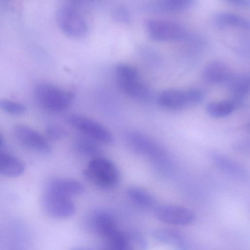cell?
<instances>
[{"label":"cell","mask_w":250,"mask_h":250,"mask_svg":"<svg viewBox=\"0 0 250 250\" xmlns=\"http://www.w3.org/2000/svg\"><path fill=\"white\" fill-rule=\"evenodd\" d=\"M125 139L133 151L148 158L158 170L162 171L169 170L171 163L169 154L159 143L136 131L128 132Z\"/></svg>","instance_id":"6da1fadb"},{"label":"cell","mask_w":250,"mask_h":250,"mask_svg":"<svg viewBox=\"0 0 250 250\" xmlns=\"http://www.w3.org/2000/svg\"><path fill=\"white\" fill-rule=\"evenodd\" d=\"M83 174L90 182L103 188L115 187L120 179L118 169L114 164L108 159L100 156L91 160Z\"/></svg>","instance_id":"7a4b0ae2"},{"label":"cell","mask_w":250,"mask_h":250,"mask_svg":"<svg viewBox=\"0 0 250 250\" xmlns=\"http://www.w3.org/2000/svg\"><path fill=\"white\" fill-rule=\"evenodd\" d=\"M34 94L42 107L53 112L65 110L73 100L71 92L45 83H39L35 86Z\"/></svg>","instance_id":"3957f363"},{"label":"cell","mask_w":250,"mask_h":250,"mask_svg":"<svg viewBox=\"0 0 250 250\" xmlns=\"http://www.w3.org/2000/svg\"><path fill=\"white\" fill-rule=\"evenodd\" d=\"M42 205L45 212L54 218H70L76 212V207L71 197L47 188L42 195Z\"/></svg>","instance_id":"277c9868"},{"label":"cell","mask_w":250,"mask_h":250,"mask_svg":"<svg viewBox=\"0 0 250 250\" xmlns=\"http://www.w3.org/2000/svg\"><path fill=\"white\" fill-rule=\"evenodd\" d=\"M67 121L72 126L96 142L109 145L114 141L111 132L92 119L82 115H71L67 117Z\"/></svg>","instance_id":"5b68a950"},{"label":"cell","mask_w":250,"mask_h":250,"mask_svg":"<svg viewBox=\"0 0 250 250\" xmlns=\"http://www.w3.org/2000/svg\"><path fill=\"white\" fill-rule=\"evenodd\" d=\"M56 20L62 32L70 37L80 38L87 33L88 26L85 20L69 7L59 8L56 14Z\"/></svg>","instance_id":"8992f818"},{"label":"cell","mask_w":250,"mask_h":250,"mask_svg":"<svg viewBox=\"0 0 250 250\" xmlns=\"http://www.w3.org/2000/svg\"><path fill=\"white\" fill-rule=\"evenodd\" d=\"M145 28L148 37L156 42L178 40L185 35V31L180 25L167 20H148Z\"/></svg>","instance_id":"52a82bcc"},{"label":"cell","mask_w":250,"mask_h":250,"mask_svg":"<svg viewBox=\"0 0 250 250\" xmlns=\"http://www.w3.org/2000/svg\"><path fill=\"white\" fill-rule=\"evenodd\" d=\"M154 214L160 221L175 226H187L195 220V213L186 207L167 205L155 208Z\"/></svg>","instance_id":"ba28073f"},{"label":"cell","mask_w":250,"mask_h":250,"mask_svg":"<svg viewBox=\"0 0 250 250\" xmlns=\"http://www.w3.org/2000/svg\"><path fill=\"white\" fill-rule=\"evenodd\" d=\"M14 134L16 138L24 146L43 154L51 152V147L46 139L32 128L22 124L15 126Z\"/></svg>","instance_id":"9c48e42d"},{"label":"cell","mask_w":250,"mask_h":250,"mask_svg":"<svg viewBox=\"0 0 250 250\" xmlns=\"http://www.w3.org/2000/svg\"><path fill=\"white\" fill-rule=\"evenodd\" d=\"M211 159L215 165L225 174L238 181L246 180L245 170L238 163L219 153L213 152Z\"/></svg>","instance_id":"30bf717a"},{"label":"cell","mask_w":250,"mask_h":250,"mask_svg":"<svg viewBox=\"0 0 250 250\" xmlns=\"http://www.w3.org/2000/svg\"><path fill=\"white\" fill-rule=\"evenodd\" d=\"M231 75L229 67L224 62L218 61H212L208 63L202 72L204 80L212 84L227 82Z\"/></svg>","instance_id":"8fae6325"},{"label":"cell","mask_w":250,"mask_h":250,"mask_svg":"<svg viewBox=\"0 0 250 250\" xmlns=\"http://www.w3.org/2000/svg\"><path fill=\"white\" fill-rule=\"evenodd\" d=\"M158 102L162 106L169 109H179L190 105L187 90H165L159 94Z\"/></svg>","instance_id":"7c38bea8"},{"label":"cell","mask_w":250,"mask_h":250,"mask_svg":"<svg viewBox=\"0 0 250 250\" xmlns=\"http://www.w3.org/2000/svg\"><path fill=\"white\" fill-rule=\"evenodd\" d=\"M45 188L71 197L83 193V186L79 181L71 179L53 178L47 182Z\"/></svg>","instance_id":"4fadbf2b"},{"label":"cell","mask_w":250,"mask_h":250,"mask_svg":"<svg viewBox=\"0 0 250 250\" xmlns=\"http://www.w3.org/2000/svg\"><path fill=\"white\" fill-rule=\"evenodd\" d=\"M151 234L156 241L178 249H185L187 247L186 239L182 234L176 230L159 228L152 230Z\"/></svg>","instance_id":"5bb4252c"},{"label":"cell","mask_w":250,"mask_h":250,"mask_svg":"<svg viewBox=\"0 0 250 250\" xmlns=\"http://www.w3.org/2000/svg\"><path fill=\"white\" fill-rule=\"evenodd\" d=\"M93 219L95 231L104 239L118 229L114 217L108 212L98 211Z\"/></svg>","instance_id":"9a60e30c"},{"label":"cell","mask_w":250,"mask_h":250,"mask_svg":"<svg viewBox=\"0 0 250 250\" xmlns=\"http://www.w3.org/2000/svg\"><path fill=\"white\" fill-rule=\"evenodd\" d=\"M232 96L231 100L235 104L240 102L248 93L250 87L249 76L246 74L231 75L228 82Z\"/></svg>","instance_id":"2e32d148"},{"label":"cell","mask_w":250,"mask_h":250,"mask_svg":"<svg viewBox=\"0 0 250 250\" xmlns=\"http://www.w3.org/2000/svg\"><path fill=\"white\" fill-rule=\"evenodd\" d=\"M25 170L23 163L11 154L0 152V174L8 177L21 175Z\"/></svg>","instance_id":"e0dca14e"},{"label":"cell","mask_w":250,"mask_h":250,"mask_svg":"<svg viewBox=\"0 0 250 250\" xmlns=\"http://www.w3.org/2000/svg\"><path fill=\"white\" fill-rule=\"evenodd\" d=\"M121 89L127 95L140 100L148 99L150 96V90L139 79L118 81Z\"/></svg>","instance_id":"ac0fdd59"},{"label":"cell","mask_w":250,"mask_h":250,"mask_svg":"<svg viewBox=\"0 0 250 250\" xmlns=\"http://www.w3.org/2000/svg\"><path fill=\"white\" fill-rule=\"evenodd\" d=\"M129 198L138 206L146 209L156 207V200L149 191L142 188L132 186L127 190Z\"/></svg>","instance_id":"d6986e66"},{"label":"cell","mask_w":250,"mask_h":250,"mask_svg":"<svg viewBox=\"0 0 250 250\" xmlns=\"http://www.w3.org/2000/svg\"><path fill=\"white\" fill-rule=\"evenodd\" d=\"M214 20L216 22L222 26H231L244 29L250 28V22L248 20L233 13L219 12L215 15Z\"/></svg>","instance_id":"ffe728a7"},{"label":"cell","mask_w":250,"mask_h":250,"mask_svg":"<svg viewBox=\"0 0 250 250\" xmlns=\"http://www.w3.org/2000/svg\"><path fill=\"white\" fill-rule=\"evenodd\" d=\"M236 104L232 101H221L209 103L207 106L208 114L214 118H223L230 114Z\"/></svg>","instance_id":"44dd1931"},{"label":"cell","mask_w":250,"mask_h":250,"mask_svg":"<svg viewBox=\"0 0 250 250\" xmlns=\"http://www.w3.org/2000/svg\"><path fill=\"white\" fill-rule=\"evenodd\" d=\"M106 246L113 250H130L132 249L128 233L117 230L105 239Z\"/></svg>","instance_id":"7402d4cb"},{"label":"cell","mask_w":250,"mask_h":250,"mask_svg":"<svg viewBox=\"0 0 250 250\" xmlns=\"http://www.w3.org/2000/svg\"><path fill=\"white\" fill-rule=\"evenodd\" d=\"M76 150L81 154L95 157L101 152L100 146L90 138L80 137L77 139L74 143Z\"/></svg>","instance_id":"603a6c76"},{"label":"cell","mask_w":250,"mask_h":250,"mask_svg":"<svg viewBox=\"0 0 250 250\" xmlns=\"http://www.w3.org/2000/svg\"><path fill=\"white\" fill-rule=\"evenodd\" d=\"M193 1L194 0H158L157 5L162 10L176 12L188 9Z\"/></svg>","instance_id":"cb8c5ba5"},{"label":"cell","mask_w":250,"mask_h":250,"mask_svg":"<svg viewBox=\"0 0 250 250\" xmlns=\"http://www.w3.org/2000/svg\"><path fill=\"white\" fill-rule=\"evenodd\" d=\"M115 72L117 81L134 80L139 78L137 70L127 64H118L115 66Z\"/></svg>","instance_id":"d4e9b609"},{"label":"cell","mask_w":250,"mask_h":250,"mask_svg":"<svg viewBox=\"0 0 250 250\" xmlns=\"http://www.w3.org/2000/svg\"><path fill=\"white\" fill-rule=\"evenodd\" d=\"M0 109L11 115L19 116L26 111V107L19 102L0 99Z\"/></svg>","instance_id":"484cf974"},{"label":"cell","mask_w":250,"mask_h":250,"mask_svg":"<svg viewBox=\"0 0 250 250\" xmlns=\"http://www.w3.org/2000/svg\"><path fill=\"white\" fill-rule=\"evenodd\" d=\"M47 137L51 140H58L66 135V131L62 127L57 125H51L47 126L45 129Z\"/></svg>","instance_id":"4316f807"},{"label":"cell","mask_w":250,"mask_h":250,"mask_svg":"<svg viewBox=\"0 0 250 250\" xmlns=\"http://www.w3.org/2000/svg\"><path fill=\"white\" fill-rule=\"evenodd\" d=\"M128 234L132 246H137L141 249L146 248L147 243L142 234L137 231H131Z\"/></svg>","instance_id":"83f0119b"},{"label":"cell","mask_w":250,"mask_h":250,"mask_svg":"<svg viewBox=\"0 0 250 250\" xmlns=\"http://www.w3.org/2000/svg\"><path fill=\"white\" fill-rule=\"evenodd\" d=\"M113 17L115 21L121 23H127L129 20L128 12L123 7H119L114 10Z\"/></svg>","instance_id":"f1b7e54d"},{"label":"cell","mask_w":250,"mask_h":250,"mask_svg":"<svg viewBox=\"0 0 250 250\" xmlns=\"http://www.w3.org/2000/svg\"><path fill=\"white\" fill-rule=\"evenodd\" d=\"M227 3L241 7H248L250 5L249 0H223Z\"/></svg>","instance_id":"f546056e"},{"label":"cell","mask_w":250,"mask_h":250,"mask_svg":"<svg viewBox=\"0 0 250 250\" xmlns=\"http://www.w3.org/2000/svg\"><path fill=\"white\" fill-rule=\"evenodd\" d=\"M3 143V139L1 135L0 134V147H1Z\"/></svg>","instance_id":"4dcf8cb0"}]
</instances>
